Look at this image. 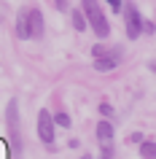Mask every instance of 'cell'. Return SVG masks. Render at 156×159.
Segmentation results:
<instances>
[{"mask_svg": "<svg viewBox=\"0 0 156 159\" xmlns=\"http://www.w3.org/2000/svg\"><path fill=\"white\" fill-rule=\"evenodd\" d=\"M83 6V16H86V25L94 30V35L97 38H108L110 35V25H108L105 14H102V8H100L97 0H81Z\"/></svg>", "mask_w": 156, "mask_h": 159, "instance_id": "obj_1", "label": "cell"}, {"mask_svg": "<svg viewBox=\"0 0 156 159\" xmlns=\"http://www.w3.org/2000/svg\"><path fill=\"white\" fill-rule=\"evenodd\" d=\"M6 121H8V135L14 148L22 151V132H19V102L8 100V108H6Z\"/></svg>", "mask_w": 156, "mask_h": 159, "instance_id": "obj_2", "label": "cell"}, {"mask_svg": "<svg viewBox=\"0 0 156 159\" xmlns=\"http://www.w3.org/2000/svg\"><path fill=\"white\" fill-rule=\"evenodd\" d=\"M124 16H127V35H129V41L140 38V33H143V16H140V11L129 3L127 11H124Z\"/></svg>", "mask_w": 156, "mask_h": 159, "instance_id": "obj_3", "label": "cell"}, {"mask_svg": "<svg viewBox=\"0 0 156 159\" xmlns=\"http://www.w3.org/2000/svg\"><path fill=\"white\" fill-rule=\"evenodd\" d=\"M38 138H41L46 146L54 143V119H51L49 111H41V113H38Z\"/></svg>", "mask_w": 156, "mask_h": 159, "instance_id": "obj_4", "label": "cell"}, {"mask_svg": "<svg viewBox=\"0 0 156 159\" xmlns=\"http://www.w3.org/2000/svg\"><path fill=\"white\" fill-rule=\"evenodd\" d=\"M27 19H30V38H43V14L41 8H27Z\"/></svg>", "mask_w": 156, "mask_h": 159, "instance_id": "obj_5", "label": "cell"}, {"mask_svg": "<svg viewBox=\"0 0 156 159\" xmlns=\"http://www.w3.org/2000/svg\"><path fill=\"white\" fill-rule=\"evenodd\" d=\"M97 140H100V146H113V127H110V121H100L97 124Z\"/></svg>", "mask_w": 156, "mask_h": 159, "instance_id": "obj_6", "label": "cell"}, {"mask_svg": "<svg viewBox=\"0 0 156 159\" xmlns=\"http://www.w3.org/2000/svg\"><path fill=\"white\" fill-rule=\"evenodd\" d=\"M16 35L22 38V41H30V19H27V8H22L19 16H16Z\"/></svg>", "mask_w": 156, "mask_h": 159, "instance_id": "obj_7", "label": "cell"}, {"mask_svg": "<svg viewBox=\"0 0 156 159\" xmlns=\"http://www.w3.org/2000/svg\"><path fill=\"white\" fill-rule=\"evenodd\" d=\"M118 62H121V51H116L110 57H102V59H94V67H97V70H113Z\"/></svg>", "mask_w": 156, "mask_h": 159, "instance_id": "obj_8", "label": "cell"}, {"mask_svg": "<svg viewBox=\"0 0 156 159\" xmlns=\"http://www.w3.org/2000/svg\"><path fill=\"white\" fill-rule=\"evenodd\" d=\"M140 157L143 159H156V143L154 140H143L140 143Z\"/></svg>", "mask_w": 156, "mask_h": 159, "instance_id": "obj_9", "label": "cell"}, {"mask_svg": "<svg viewBox=\"0 0 156 159\" xmlns=\"http://www.w3.org/2000/svg\"><path fill=\"white\" fill-rule=\"evenodd\" d=\"M116 51H121V49H118V46H116V49H105V46H100V43H97V46H91V57H94V59H102V57L116 54Z\"/></svg>", "mask_w": 156, "mask_h": 159, "instance_id": "obj_10", "label": "cell"}, {"mask_svg": "<svg viewBox=\"0 0 156 159\" xmlns=\"http://www.w3.org/2000/svg\"><path fill=\"white\" fill-rule=\"evenodd\" d=\"M73 27L78 30V33H83V30H86V16H83V11H78V8L73 11Z\"/></svg>", "mask_w": 156, "mask_h": 159, "instance_id": "obj_11", "label": "cell"}, {"mask_svg": "<svg viewBox=\"0 0 156 159\" xmlns=\"http://www.w3.org/2000/svg\"><path fill=\"white\" fill-rule=\"evenodd\" d=\"M51 119H54V127H65V129L70 127V116L67 113H54Z\"/></svg>", "mask_w": 156, "mask_h": 159, "instance_id": "obj_12", "label": "cell"}, {"mask_svg": "<svg viewBox=\"0 0 156 159\" xmlns=\"http://www.w3.org/2000/svg\"><path fill=\"white\" fill-rule=\"evenodd\" d=\"M100 159H113V146H102V154Z\"/></svg>", "mask_w": 156, "mask_h": 159, "instance_id": "obj_13", "label": "cell"}, {"mask_svg": "<svg viewBox=\"0 0 156 159\" xmlns=\"http://www.w3.org/2000/svg\"><path fill=\"white\" fill-rule=\"evenodd\" d=\"M108 6H110L113 11H121V8H124V3H121V0H108Z\"/></svg>", "mask_w": 156, "mask_h": 159, "instance_id": "obj_14", "label": "cell"}, {"mask_svg": "<svg viewBox=\"0 0 156 159\" xmlns=\"http://www.w3.org/2000/svg\"><path fill=\"white\" fill-rule=\"evenodd\" d=\"M100 113H102V116H110V113H113V108H110L108 102H102V105H100Z\"/></svg>", "mask_w": 156, "mask_h": 159, "instance_id": "obj_15", "label": "cell"}, {"mask_svg": "<svg viewBox=\"0 0 156 159\" xmlns=\"http://www.w3.org/2000/svg\"><path fill=\"white\" fill-rule=\"evenodd\" d=\"M129 140H132V143H143V135H140V132H132Z\"/></svg>", "mask_w": 156, "mask_h": 159, "instance_id": "obj_16", "label": "cell"}, {"mask_svg": "<svg viewBox=\"0 0 156 159\" xmlns=\"http://www.w3.org/2000/svg\"><path fill=\"white\" fill-rule=\"evenodd\" d=\"M57 6H59V8H67V3H65V0H57Z\"/></svg>", "mask_w": 156, "mask_h": 159, "instance_id": "obj_17", "label": "cell"}, {"mask_svg": "<svg viewBox=\"0 0 156 159\" xmlns=\"http://www.w3.org/2000/svg\"><path fill=\"white\" fill-rule=\"evenodd\" d=\"M151 70H156V62H151Z\"/></svg>", "mask_w": 156, "mask_h": 159, "instance_id": "obj_18", "label": "cell"}, {"mask_svg": "<svg viewBox=\"0 0 156 159\" xmlns=\"http://www.w3.org/2000/svg\"><path fill=\"white\" fill-rule=\"evenodd\" d=\"M81 159H91V157H81Z\"/></svg>", "mask_w": 156, "mask_h": 159, "instance_id": "obj_19", "label": "cell"}]
</instances>
